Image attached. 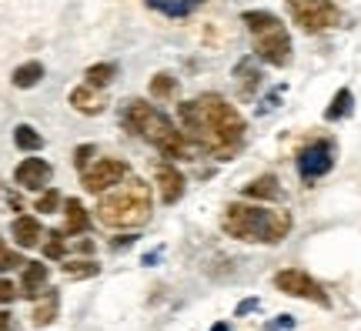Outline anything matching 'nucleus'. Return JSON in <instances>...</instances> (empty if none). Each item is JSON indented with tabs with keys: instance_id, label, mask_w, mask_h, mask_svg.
I'll list each match as a JSON object with an SVG mask.
<instances>
[{
	"instance_id": "nucleus-19",
	"label": "nucleus",
	"mask_w": 361,
	"mask_h": 331,
	"mask_svg": "<svg viewBox=\"0 0 361 331\" xmlns=\"http://www.w3.org/2000/svg\"><path fill=\"white\" fill-rule=\"evenodd\" d=\"M13 144H17L20 151H40V148H44V138H40L30 124H17V128H13Z\"/></svg>"
},
{
	"instance_id": "nucleus-7",
	"label": "nucleus",
	"mask_w": 361,
	"mask_h": 331,
	"mask_svg": "<svg viewBox=\"0 0 361 331\" xmlns=\"http://www.w3.org/2000/svg\"><path fill=\"white\" fill-rule=\"evenodd\" d=\"M274 288H278V291H284V294H291V298L314 301V305H322V308L331 305L328 291H324L322 284L311 278L308 271H301V267H284V271H278V275H274Z\"/></svg>"
},
{
	"instance_id": "nucleus-32",
	"label": "nucleus",
	"mask_w": 361,
	"mask_h": 331,
	"mask_svg": "<svg viewBox=\"0 0 361 331\" xmlns=\"http://www.w3.org/2000/svg\"><path fill=\"white\" fill-rule=\"evenodd\" d=\"M211 331H231V328H228V325H214V328H211Z\"/></svg>"
},
{
	"instance_id": "nucleus-16",
	"label": "nucleus",
	"mask_w": 361,
	"mask_h": 331,
	"mask_svg": "<svg viewBox=\"0 0 361 331\" xmlns=\"http://www.w3.org/2000/svg\"><path fill=\"white\" fill-rule=\"evenodd\" d=\"M40 77H44V64H40V61H27V64H20L13 71L11 80H13V88L27 90V88H37Z\"/></svg>"
},
{
	"instance_id": "nucleus-21",
	"label": "nucleus",
	"mask_w": 361,
	"mask_h": 331,
	"mask_svg": "<svg viewBox=\"0 0 361 331\" xmlns=\"http://www.w3.org/2000/svg\"><path fill=\"white\" fill-rule=\"evenodd\" d=\"M351 104H355L351 90H348V88H341V90L335 94V97H331V107L324 111V117H328V121H341V117H348V114H351Z\"/></svg>"
},
{
	"instance_id": "nucleus-3",
	"label": "nucleus",
	"mask_w": 361,
	"mask_h": 331,
	"mask_svg": "<svg viewBox=\"0 0 361 331\" xmlns=\"http://www.w3.org/2000/svg\"><path fill=\"white\" fill-rule=\"evenodd\" d=\"M124 124H128L130 131H137L141 138H147L154 148H161L164 157H188V154H191L188 134L174 128L168 117L161 114L157 107H151L147 101H137V97L128 101V107H124Z\"/></svg>"
},
{
	"instance_id": "nucleus-26",
	"label": "nucleus",
	"mask_w": 361,
	"mask_h": 331,
	"mask_svg": "<svg viewBox=\"0 0 361 331\" xmlns=\"http://www.w3.org/2000/svg\"><path fill=\"white\" fill-rule=\"evenodd\" d=\"M17 265H24V261H20V258L13 255V251L7 248V244L0 241V271H11V267H17Z\"/></svg>"
},
{
	"instance_id": "nucleus-24",
	"label": "nucleus",
	"mask_w": 361,
	"mask_h": 331,
	"mask_svg": "<svg viewBox=\"0 0 361 331\" xmlns=\"http://www.w3.org/2000/svg\"><path fill=\"white\" fill-rule=\"evenodd\" d=\"M174 90H178V80L171 74H154L151 77V94L154 97H174Z\"/></svg>"
},
{
	"instance_id": "nucleus-2",
	"label": "nucleus",
	"mask_w": 361,
	"mask_h": 331,
	"mask_svg": "<svg viewBox=\"0 0 361 331\" xmlns=\"http://www.w3.org/2000/svg\"><path fill=\"white\" fill-rule=\"evenodd\" d=\"M291 215L281 207H264V204H228L221 215V228L234 241L247 244H278L291 231Z\"/></svg>"
},
{
	"instance_id": "nucleus-12",
	"label": "nucleus",
	"mask_w": 361,
	"mask_h": 331,
	"mask_svg": "<svg viewBox=\"0 0 361 331\" xmlns=\"http://www.w3.org/2000/svg\"><path fill=\"white\" fill-rule=\"evenodd\" d=\"M47 291V265L37 261H24V275H20V294L27 298H37Z\"/></svg>"
},
{
	"instance_id": "nucleus-25",
	"label": "nucleus",
	"mask_w": 361,
	"mask_h": 331,
	"mask_svg": "<svg viewBox=\"0 0 361 331\" xmlns=\"http://www.w3.org/2000/svg\"><path fill=\"white\" fill-rule=\"evenodd\" d=\"M64 231H51L47 234V244H44V255L47 258H64Z\"/></svg>"
},
{
	"instance_id": "nucleus-18",
	"label": "nucleus",
	"mask_w": 361,
	"mask_h": 331,
	"mask_svg": "<svg viewBox=\"0 0 361 331\" xmlns=\"http://www.w3.org/2000/svg\"><path fill=\"white\" fill-rule=\"evenodd\" d=\"M57 305H61L57 291H51V288H47V298H44V301H40V305L34 308V325H37V328L51 325V321L57 318Z\"/></svg>"
},
{
	"instance_id": "nucleus-23",
	"label": "nucleus",
	"mask_w": 361,
	"mask_h": 331,
	"mask_svg": "<svg viewBox=\"0 0 361 331\" xmlns=\"http://www.w3.org/2000/svg\"><path fill=\"white\" fill-rule=\"evenodd\" d=\"M101 267L94 265V261H67L64 265V275L67 278H74V281H80V278H94Z\"/></svg>"
},
{
	"instance_id": "nucleus-8",
	"label": "nucleus",
	"mask_w": 361,
	"mask_h": 331,
	"mask_svg": "<svg viewBox=\"0 0 361 331\" xmlns=\"http://www.w3.org/2000/svg\"><path fill=\"white\" fill-rule=\"evenodd\" d=\"M124 178H128V164L121 157H101L94 167L84 171L80 184H84L87 194H104V191H111L114 184H121Z\"/></svg>"
},
{
	"instance_id": "nucleus-11",
	"label": "nucleus",
	"mask_w": 361,
	"mask_h": 331,
	"mask_svg": "<svg viewBox=\"0 0 361 331\" xmlns=\"http://www.w3.org/2000/svg\"><path fill=\"white\" fill-rule=\"evenodd\" d=\"M154 184H157V191H161V201L164 204H174L184 194V178H180V171L178 167H171V164H161L154 171Z\"/></svg>"
},
{
	"instance_id": "nucleus-9",
	"label": "nucleus",
	"mask_w": 361,
	"mask_h": 331,
	"mask_svg": "<svg viewBox=\"0 0 361 331\" xmlns=\"http://www.w3.org/2000/svg\"><path fill=\"white\" fill-rule=\"evenodd\" d=\"M335 164V148L328 144V140H311L308 148H301L298 151V174L305 181H314L328 174Z\"/></svg>"
},
{
	"instance_id": "nucleus-13",
	"label": "nucleus",
	"mask_w": 361,
	"mask_h": 331,
	"mask_svg": "<svg viewBox=\"0 0 361 331\" xmlns=\"http://www.w3.org/2000/svg\"><path fill=\"white\" fill-rule=\"evenodd\" d=\"M13 231V241L20 244V248H37L40 238H44V228H40V221L37 217H30V215H20L17 221L11 224Z\"/></svg>"
},
{
	"instance_id": "nucleus-20",
	"label": "nucleus",
	"mask_w": 361,
	"mask_h": 331,
	"mask_svg": "<svg viewBox=\"0 0 361 331\" xmlns=\"http://www.w3.org/2000/svg\"><path fill=\"white\" fill-rule=\"evenodd\" d=\"M154 11L161 13H168V17H184V13H191L201 0H147Z\"/></svg>"
},
{
	"instance_id": "nucleus-4",
	"label": "nucleus",
	"mask_w": 361,
	"mask_h": 331,
	"mask_svg": "<svg viewBox=\"0 0 361 331\" xmlns=\"http://www.w3.org/2000/svg\"><path fill=\"white\" fill-rule=\"evenodd\" d=\"M147 217H151V188L141 178H130L97 204V221L107 228H141Z\"/></svg>"
},
{
	"instance_id": "nucleus-10",
	"label": "nucleus",
	"mask_w": 361,
	"mask_h": 331,
	"mask_svg": "<svg viewBox=\"0 0 361 331\" xmlns=\"http://www.w3.org/2000/svg\"><path fill=\"white\" fill-rule=\"evenodd\" d=\"M51 164L44 161V157H24L17 171H13V181L20 184V188H30V191H40V188H47V181H51Z\"/></svg>"
},
{
	"instance_id": "nucleus-29",
	"label": "nucleus",
	"mask_w": 361,
	"mask_h": 331,
	"mask_svg": "<svg viewBox=\"0 0 361 331\" xmlns=\"http://www.w3.org/2000/svg\"><path fill=\"white\" fill-rule=\"evenodd\" d=\"M17 298V288H13L7 278H0V305H7V301H13Z\"/></svg>"
},
{
	"instance_id": "nucleus-31",
	"label": "nucleus",
	"mask_w": 361,
	"mask_h": 331,
	"mask_svg": "<svg viewBox=\"0 0 361 331\" xmlns=\"http://www.w3.org/2000/svg\"><path fill=\"white\" fill-rule=\"evenodd\" d=\"M74 248H78V251H84V255H87V251H94V241H78V244H74Z\"/></svg>"
},
{
	"instance_id": "nucleus-27",
	"label": "nucleus",
	"mask_w": 361,
	"mask_h": 331,
	"mask_svg": "<svg viewBox=\"0 0 361 331\" xmlns=\"http://www.w3.org/2000/svg\"><path fill=\"white\" fill-rule=\"evenodd\" d=\"M94 157V144H80L78 151H74V164L80 167V171H87V161Z\"/></svg>"
},
{
	"instance_id": "nucleus-14",
	"label": "nucleus",
	"mask_w": 361,
	"mask_h": 331,
	"mask_svg": "<svg viewBox=\"0 0 361 331\" xmlns=\"http://www.w3.org/2000/svg\"><path fill=\"white\" fill-rule=\"evenodd\" d=\"M71 104H74V111H80V114H101L104 111V97L97 88H74L71 90Z\"/></svg>"
},
{
	"instance_id": "nucleus-6",
	"label": "nucleus",
	"mask_w": 361,
	"mask_h": 331,
	"mask_svg": "<svg viewBox=\"0 0 361 331\" xmlns=\"http://www.w3.org/2000/svg\"><path fill=\"white\" fill-rule=\"evenodd\" d=\"M288 11L295 17V24L308 34H322L341 24V11L331 0H288Z\"/></svg>"
},
{
	"instance_id": "nucleus-28",
	"label": "nucleus",
	"mask_w": 361,
	"mask_h": 331,
	"mask_svg": "<svg viewBox=\"0 0 361 331\" xmlns=\"http://www.w3.org/2000/svg\"><path fill=\"white\" fill-rule=\"evenodd\" d=\"M57 204H61V194H57V191H47V194H44V198L37 201V211H47V215H51Z\"/></svg>"
},
{
	"instance_id": "nucleus-17",
	"label": "nucleus",
	"mask_w": 361,
	"mask_h": 331,
	"mask_svg": "<svg viewBox=\"0 0 361 331\" xmlns=\"http://www.w3.org/2000/svg\"><path fill=\"white\" fill-rule=\"evenodd\" d=\"M64 217H67V231H71V234H80V231H87V224H90L87 211H84V204H80L78 198L64 201Z\"/></svg>"
},
{
	"instance_id": "nucleus-30",
	"label": "nucleus",
	"mask_w": 361,
	"mask_h": 331,
	"mask_svg": "<svg viewBox=\"0 0 361 331\" xmlns=\"http://www.w3.org/2000/svg\"><path fill=\"white\" fill-rule=\"evenodd\" d=\"M11 328V315H7V311H0V331H7Z\"/></svg>"
},
{
	"instance_id": "nucleus-15",
	"label": "nucleus",
	"mask_w": 361,
	"mask_h": 331,
	"mask_svg": "<svg viewBox=\"0 0 361 331\" xmlns=\"http://www.w3.org/2000/svg\"><path fill=\"white\" fill-rule=\"evenodd\" d=\"M245 194L255 198V201H278L281 198V188H278V178L274 174H261L251 184H245Z\"/></svg>"
},
{
	"instance_id": "nucleus-1",
	"label": "nucleus",
	"mask_w": 361,
	"mask_h": 331,
	"mask_svg": "<svg viewBox=\"0 0 361 331\" xmlns=\"http://www.w3.org/2000/svg\"><path fill=\"white\" fill-rule=\"evenodd\" d=\"M178 117L188 138H194L204 151H211L221 161H231L245 144V117L221 94H201L197 101L178 104Z\"/></svg>"
},
{
	"instance_id": "nucleus-22",
	"label": "nucleus",
	"mask_w": 361,
	"mask_h": 331,
	"mask_svg": "<svg viewBox=\"0 0 361 331\" xmlns=\"http://www.w3.org/2000/svg\"><path fill=\"white\" fill-rule=\"evenodd\" d=\"M117 74V64H94L87 67V84L90 88H107Z\"/></svg>"
},
{
	"instance_id": "nucleus-5",
	"label": "nucleus",
	"mask_w": 361,
	"mask_h": 331,
	"mask_svg": "<svg viewBox=\"0 0 361 331\" xmlns=\"http://www.w3.org/2000/svg\"><path fill=\"white\" fill-rule=\"evenodd\" d=\"M241 24H245L247 34L255 37V54H258L264 64L284 67L291 61V37H288V27H284L271 11L241 13Z\"/></svg>"
}]
</instances>
